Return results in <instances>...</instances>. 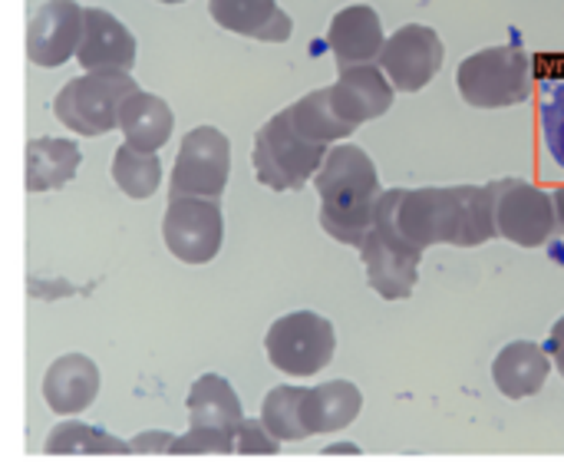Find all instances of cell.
Here are the masks:
<instances>
[{"label": "cell", "instance_id": "obj_1", "mask_svg": "<svg viewBox=\"0 0 564 462\" xmlns=\"http://www.w3.org/2000/svg\"><path fill=\"white\" fill-rule=\"evenodd\" d=\"M377 212L416 251L433 245L479 248L499 238L492 198L486 185H426V189H383Z\"/></svg>", "mask_w": 564, "mask_h": 462}, {"label": "cell", "instance_id": "obj_2", "mask_svg": "<svg viewBox=\"0 0 564 462\" xmlns=\"http://www.w3.org/2000/svg\"><path fill=\"white\" fill-rule=\"evenodd\" d=\"M314 189L321 195V228L334 241L360 248L373 228V208L383 192L380 172L367 149L350 142L330 146L314 175Z\"/></svg>", "mask_w": 564, "mask_h": 462}, {"label": "cell", "instance_id": "obj_3", "mask_svg": "<svg viewBox=\"0 0 564 462\" xmlns=\"http://www.w3.org/2000/svg\"><path fill=\"white\" fill-rule=\"evenodd\" d=\"M532 60L519 43L486 46L456 69L459 96L476 109H509L532 96Z\"/></svg>", "mask_w": 564, "mask_h": 462}, {"label": "cell", "instance_id": "obj_4", "mask_svg": "<svg viewBox=\"0 0 564 462\" xmlns=\"http://www.w3.org/2000/svg\"><path fill=\"white\" fill-rule=\"evenodd\" d=\"M327 149L330 146L301 136L288 109H281L254 132V149H251L254 175L271 192H297L317 175Z\"/></svg>", "mask_w": 564, "mask_h": 462}, {"label": "cell", "instance_id": "obj_5", "mask_svg": "<svg viewBox=\"0 0 564 462\" xmlns=\"http://www.w3.org/2000/svg\"><path fill=\"white\" fill-rule=\"evenodd\" d=\"M132 89H139L132 73H83L56 93L53 112L69 132L96 139L119 129V106Z\"/></svg>", "mask_w": 564, "mask_h": 462}, {"label": "cell", "instance_id": "obj_6", "mask_svg": "<svg viewBox=\"0 0 564 462\" xmlns=\"http://www.w3.org/2000/svg\"><path fill=\"white\" fill-rule=\"evenodd\" d=\"M264 351L274 370L288 377H314L334 361L337 331L317 311H291L268 327Z\"/></svg>", "mask_w": 564, "mask_h": 462}, {"label": "cell", "instance_id": "obj_7", "mask_svg": "<svg viewBox=\"0 0 564 462\" xmlns=\"http://www.w3.org/2000/svg\"><path fill=\"white\" fill-rule=\"evenodd\" d=\"M486 189L492 198L499 238L519 248H542L558 232L552 192L525 179H499V182H489Z\"/></svg>", "mask_w": 564, "mask_h": 462}, {"label": "cell", "instance_id": "obj_8", "mask_svg": "<svg viewBox=\"0 0 564 462\" xmlns=\"http://www.w3.org/2000/svg\"><path fill=\"white\" fill-rule=\"evenodd\" d=\"M162 238L172 258L182 265H208L225 245V215L221 198L175 195L162 215Z\"/></svg>", "mask_w": 564, "mask_h": 462}, {"label": "cell", "instance_id": "obj_9", "mask_svg": "<svg viewBox=\"0 0 564 462\" xmlns=\"http://www.w3.org/2000/svg\"><path fill=\"white\" fill-rule=\"evenodd\" d=\"M231 175V142L218 126H195L185 132L175 165H172V182H169V198L175 195H198V198H221L225 185Z\"/></svg>", "mask_w": 564, "mask_h": 462}, {"label": "cell", "instance_id": "obj_10", "mask_svg": "<svg viewBox=\"0 0 564 462\" xmlns=\"http://www.w3.org/2000/svg\"><path fill=\"white\" fill-rule=\"evenodd\" d=\"M446 63V46L433 26L406 23L383 40L377 66L387 73L397 93H420L436 79Z\"/></svg>", "mask_w": 564, "mask_h": 462}, {"label": "cell", "instance_id": "obj_11", "mask_svg": "<svg viewBox=\"0 0 564 462\" xmlns=\"http://www.w3.org/2000/svg\"><path fill=\"white\" fill-rule=\"evenodd\" d=\"M135 53V36L116 13L102 7H83V33L76 46L83 73H132Z\"/></svg>", "mask_w": 564, "mask_h": 462}, {"label": "cell", "instance_id": "obj_12", "mask_svg": "<svg viewBox=\"0 0 564 462\" xmlns=\"http://www.w3.org/2000/svg\"><path fill=\"white\" fill-rule=\"evenodd\" d=\"M83 33V7L76 0H46L26 26V60L56 69L76 56Z\"/></svg>", "mask_w": 564, "mask_h": 462}, {"label": "cell", "instance_id": "obj_13", "mask_svg": "<svg viewBox=\"0 0 564 462\" xmlns=\"http://www.w3.org/2000/svg\"><path fill=\"white\" fill-rule=\"evenodd\" d=\"M337 83L327 86L330 93V106L334 112L347 122V126H364L370 119H380L390 112L397 89L390 86L387 73L377 63H360V66H347L337 69Z\"/></svg>", "mask_w": 564, "mask_h": 462}, {"label": "cell", "instance_id": "obj_14", "mask_svg": "<svg viewBox=\"0 0 564 462\" xmlns=\"http://www.w3.org/2000/svg\"><path fill=\"white\" fill-rule=\"evenodd\" d=\"M99 367L86 354H63L43 374V404L56 417H79L99 397Z\"/></svg>", "mask_w": 564, "mask_h": 462}, {"label": "cell", "instance_id": "obj_15", "mask_svg": "<svg viewBox=\"0 0 564 462\" xmlns=\"http://www.w3.org/2000/svg\"><path fill=\"white\" fill-rule=\"evenodd\" d=\"M383 23L370 3H354L334 13L327 26V46L337 60V69L377 63L383 50Z\"/></svg>", "mask_w": 564, "mask_h": 462}, {"label": "cell", "instance_id": "obj_16", "mask_svg": "<svg viewBox=\"0 0 564 462\" xmlns=\"http://www.w3.org/2000/svg\"><path fill=\"white\" fill-rule=\"evenodd\" d=\"M360 258L367 268V281L370 288L383 298V301H406L416 291L420 281V255L400 251L390 241H383L373 228L367 232V238L360 241Z\"/></svg>", "mask_w": 564, "mask_h": 462}, {"label": "cell", "instance_id": "obj_17", "mask_svg": "<svg viewBox=\"0 0 564 462\" xmlns=\"http://www.w3.org/2000/svg\"><path fill=\"white\" fill-rule=\"evenodd\" d=\"M208 13L221 30L261 43H288L294 33V20L278 0H208Z\"/></svg>", "mask_w": 564, "mask_h": 462}, {"label": "cell", "instance_id": "obj_18", "mask_svg": "<svg viewBox=\"0 0 564 462\" xmlns=\"http://www.w3.org/2000/svg\"><path fill=\"white\" fill-rule=\"evenodd\" d=\"M552 370L555 367H552L549 351L535 341H512L492 361V380L499 394L509 400H525L539 394L549 384Z\"/></svg>", "mask_w": 564, "mask_h": 462}, {"label": "cell", "instance_id": "obj_19", "mask_svg": "<svg viewBox=\"0 0 564 462\" xmlns=\"http://www.w3.org/2000/svg\"><path fill=\"white\" fill-rule=\"evenodd\" d=\"M364 410V394L350 380H330L321 387H307L301 400V420L307 437L334 433L350 427Z\"/></svg>", "mask_w": 564, "mask_h": 462}, {"label": "cell", "instance_id": "obj_20", "mask_svg": "<svg viewBox=\"0 0 564 462\" xmlns=\"http://www.w3.org/2000/svg\"><path fill=\"white\" fill-rule=\"evenodd\" d=\"M175 129V116L172 106L145 89H132L122 106H119V132L126 136L129 146L142 149V152H159Z\"/></svg>", "mask_w": 564, "mask_h": 462}, {"label": "cell", "instance_id": "obj_21", "mask_svg": "<svg viewBox=\"0 0 564 462\" xmlns=\"http://www.w3.org/2000/svg\"><path fill=\"white\" fill-rule=\"evenodd\" d=\"M83 165V152L73 139L40 136L26 142V192H53L76 179Z\"/></svg>", "mask_w": 564, "mask_h": 462}, {"label": "cell", "instance_id": "obj_22", "mask_svg": "<svg viewBox=\"0 0 564 462\" xmlns=\"http://www.w3.org/2000/svg\"><path fill=\"white\" fill-rule=\"evenodd\" d=\"M188 420L202 423V427H221V430H238V423L245 420L241 400L235 394V387L218 377V374H202L192 390H188Z\"/></svg>", "mask_w": 564, "mask_h": 462}, {"label": "cell", "instance_id": "obj_23", "mask_svg": "<svg viewBox=\"0 0 564 462\" xmlns=\"http://www.w3.org/2000/svg\"><path fill=\"white\" fill-rule=\"evenodd\" d=\"M46 456H129V443L93 423H56L43 440Z\"/></svg>", "mask_w": 564, "mask_h": 462}, {"label": "cell", "instance_id": "obj_24", "mask_svg": "<svg viewBox=\"0 0 564 462\" xmlns=\"http://www.w3.org/2000/svg\"><path fill=\"white\" fill-rule=\"evenodd\" d=\"M288 116H291V122H294V129L301 136H307L314 142H324V146H334V142L347 139L350 132H357L354 126H347L334 112L327 86L324 89H311L307 96H301L297 103H291L288 106Z\"/></svg>", "mask_w": 564, "mask_h": 462}, {"label": "cell", "instance_id": "obj_25", "mask_svg": "<svg viewBox=\"0 0 564 462\" xmlns=\"http://www.w3.org/2000/svg\"><path fill=\"white\" fill-rule=\"evenodd\" d=\"M112 182L122 195L142 202L152 198L162 185V159L159 152H142L129 142H122L112 155Z\"/></svg>", "mask_w": 564, "mask_h": 462}, {"label": "cell", "instance_id": "obj_26", "mask_svg": "<svg viewBox=\"0 0 564 462\" xmlns=\"http://www.w3.org/2000/svg\"><path fill=\"white\" fill-rule=\"evenodd\" d=\"M307 387H274L264 404H261V423L268 427V433L281 443H301L307 440L304 420H301V400H304Z\"/></svg>", "mask_w": 564, "mask_h": 462}, {"label": "cell", "instance_id": "obj_27", "mask_svg": "<svg viewBox=\"0 0 564 462\" xmlns=\"http://www.w3.org/2000/svg\"><path fill=\"white\" fill-rule=\"evenodd\" d=\"M539 122L545 146L552 159L564 172V66L542 76V106H539Z\"/></svg>", "mask_w": 564, "mask_h": 462}, {"label": "cell", "instance_id": "obj_28", "mask_svg": "<svg viewBox=\"0 0 564 462\" xmlns=\"http://www.w3.org/2000/svg\"><path fill=\"white\" fill-rule=\"evenodd\" d=\"M169 456H235V433L221 427L192 423L188 433L172 440Z\"/></svg>", "mask_w": 564, "mask_h": 462}, {"label": "cell", "instance_id": "obj_29", "mask_svg": "<svg viewBox=\"0 0 564 462\" xmlns=\"http://www.w3.org/2000/svg\"><path fill=\"white\" fill-rule=\"evenodd\" d=\"M235 453L238 456H278L281 453V440H274L268 433V427L261 420H241L235 430Z\"/></svg>", "mask_w": 564, "mask_h": 462}, {"label": "cell", "instance_id": "obj_30", "mask_svg": "<svg viewBox=\"0 0 564 462\" xmlns=\"http://www.w3.org/2000/svg\"><path fill=\"white\" fill-rule=\"evenodd\" d=\"M175 433L169 430H149V433H139L129 440V456H169V447H172Z\"/></svg>", "mask_w": 564, "mask_h": 462}, {"label": "cell", "instance_id": "obj_31", "mask_svg": "<svg viewBox=\"0 0 564 462\" xmlns=\"http://www.w3.org/2000/svg\"><path fill=\"white\" fill-rule=\"evenodd\" d=\"M549 357H552V367L562 374L564 380V314L552 324V334H549V344H545Z\"/></svg>", "mask_w": 564, "mask_h": 462}, {"label": "cell", "instance_id": "obj_32", "mask_svg": "<svg viewBox=\"0 0 564 462\" xmlns=\"http://www.w3.org/2000/svg\"><path fill=\"white\" fill-rule=\"evenodd\" d=\"M324 456H360V447H354V443H337V447L324 450Z\"/></svg>", "mask_w": 564, "mask_h": 462}, {"label": "cell", "instance_id": "obj_33", "mask_svg": "<svg viewBox=\"0 0 564 462\" xmlns=\"http://www.w3.org/2000/svg\"><path fill=\"white\" fill-rule=\"evenodd\" d=\"M552 202H555V222H558V232H564V189L552 192Z\"/></svg>", "mask_w": 564, "mask_h": 462}, {"label": "cell", "instance_id": "obj_34", "mask_svg": "<svg viewBox=\"0 0 564 462\" xmlns=\"http://www.w3.org/2000/svg\"><path fill=\"white\" fill-rule=\"evenodd\" d=\"M159 3H185V0H159Z\"/></svg>", "mask_w": 564, "mask_h": 462}]
</instances>
